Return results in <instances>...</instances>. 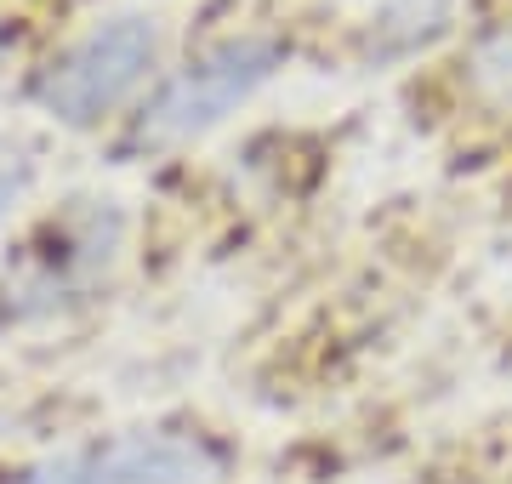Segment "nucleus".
I'll use <instances>...</instances> for the list:
<instances>
[{
	"mask_svg": "<svg viewBox=\"0 0 512 484\" xmlns=\"http://www.w3.org/2000/svg\"><path fill=\"white\" fill-rule=\"evenodd\" d=\"M279 63H285V46L268 35H239L200 52L148 103V114L137 120V143H183L194 131L217 126L222 114H234L262 80L274 75Z\"/></svg>",
	"mask_w": 512,
	"mask_h": 484,
	"instance_id": "2",
	"label": "nucleus"
},
{
	"mask_svg": "<svg viewBox=\"0 0 512 484\" xmlns=\"http://www.w3.org/2000/svg\"><path fill=\"white\" fill-rule=\"evenodd\" d=\"M23 188H29V160L18 149H0V223L12 217V205L23 200Z\"/></svg>",
	"mask_w": 512,
	"mask_h": 484,
	"instance_id": "4",
	"label": "nucleus"
},
{
	"mask_svg": "<svg viewBox=\"0 0 512 484\" xmlns=\"http://www.w3.org/2000/svg\"><path fill=\"white\" fill-rule=\"evenodd\" d=\"M228 450L194 428H148L80 445L18 484H222Z\"/></svg>",
	"mask_w": 512,
	"mask_h": 484,
	"instance_id": "3",
	"label": "nucleus"
},
{
	"mask_svg": "<svg viewBox=\"0 0 512 484\" xmlns=\"http://www.w3.org/2000/svg\"><path fill=\"white\" fill-rule=\"evenodd\" d=\"M154 63H160V29H154V18L126 12V18H109V23H97V29H86L80 40H69L40 69L35 97H40V109L57 114L63 126H97L103 114H114L143 86Z\"/></svg>",
	"mask_w": 512,
	"mask_h": 484,
	"instance_id": "1",
	"label": "nucleus"
}]
</instances>
